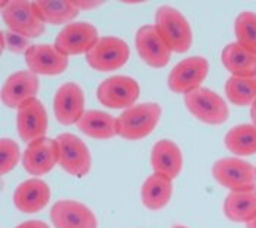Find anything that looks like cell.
Returning <instances> with one entry per match:
<instances>
[{"mask_svg":"<svg viewBox=\"0 0 256 228\" xmlns=\"http://www.w3.org/2000/svg\"><path fill=\"white\" fill-rule=\"evenodd\" d=\"M118 118V136L128 140L144 139L154 132L161 118V106L157 102L135 104L123 110Z\"/></svg>","mask_w":256,"mask_h":228,"instance_id":"obj_1","label":"cell"},{"mask_svg":"<svg viewBox=\"0 0 256 228\" xmlns=\"http://www.w3.org/2000/svg\"><path fill=\"white\" fill-rule=\"evenodd\" d=\"M156 28L173 53H186L192 47V28L184 15L172 6H161L156 12Z\"/></svg>","mask_w":256,"mask_h":228,"instance_id":"obj_2","label":"cell"},{"mask_svg":"<svg viewBox=\"0 0 256 228\" xmlns=\"http://www.w3.org/2000/svg\"><path fill=\"white\" fill-rule=\"evenodd\" d=\"M2 18L9 31L28 40L40 37L46 31V24L41 20L31 2H2Z\"/></svg>","mask_w":256,"mask_h":228,"instance_id":"obj_3","label":"cell"},{"mask_svg":"<svg viewBox=\"0 0 256 228\" xmlns=\"http://www.w3.org/2000/svg\"><path fill=\"white\" fill-rule=\"evenodd\" d=\"M184 106L195 118L205 124L218 126L228 120L227 102L217 92L208 88H198L184 95Z\"/></svg>","mask_w":256,"mask_h":228,"instance_id":"obj_4","label":"cell"},{"mask_svg":"<svg viewBox=\"0 0 256 228\" xmlns=\"http://www.w3.org/2000/svg\"><path fill=\"white\" fill-rule=\"evenodd\" d=\"M212 177L230 192L256 189V167L242 158L227 156L216 161Z\"/></svg>","mask_w":256,"mask_h":228,"instance_id":"obj_5","label":"cell"},{"mask_svg":"<svg viewBox=\"0 0 256 228\" xmlns=\"http://www.w3.org/2000/svg\"><path fill=\"white\" fill-rule=\"evenodd\" d=\"M140 86L130 76L116 75L102 80L97 88V98L107 108L128 110L136 104Z\"/></svg>","mask_w":256,"mask_h":228,"instance_id":"obj_6","label":"cell"},{"mask_svg":"<svg viewBox=\"0 0 256 228\" xmlns=\"http://www.w3.org/2000/svg\"><path fill=\"white\" fill-rule=\"evenodd\" d=\"M86 63L98 72H114L124 66L130 57V50L122 38L100 37L96 46L85 54Z\"/></svg>","mask_w":256,"mask_h":228,"instance_id":"obj_7","label":"cell"},{"mask_svg":"<svg viewBox=\"0 0 256 228\" xmlns=\"http://www.w3.org/2000/svg\"><path fill=\"white\" fill-rule=\"evenodd\" d=\"M56 142L59 146L60 167L74 177H85L92 167L91 152L86 144L74 133H62Z\"/></svg>","mask_w":256,"mask_h":228,"instance_id":"obj_8","label":"cell"},{"mask_svg":"<svg viewBox=\"0 0 256 228\" xmlns=\"http://www.w3.org/2000/svg\"><path fill=\"white\" fill-rule=\"evenodd\" d=\"M210 72V63L205 57L192 56L180 60L172 69L167 84L170 91L186 95L190 91L200 88Z\"/></svg>","mask_w":256,"mask_h":228,"instance_id":"obj_9","label":"cell"},{"mask_svg":"<svg viewBox=\"0 0 256 228\" xmlns=\"http://www.w3.org/2000/svg\"><path fill=\"white\" fill-rule=\"evenodd\" d=\"M98 31L92 24L72 22L60 31L54 41V47L64 56L86 54L98 41Z\"/></svg>","mask_w":256,"mask_h":228,"instance_id":"obj_10","label":"cell"},{"mask_svg":"<svg viewBox=\"0 0 256 228\" xmlns=\"http://www.w3.org/2000/svg\"><path fill=\"white\" fill-rule=\"evenodd\" d=\"M40 80L31 70H20L9 76L2 86V101L6 107L20 110L32 100H37Z\"/></svg>","mask_w":256,"mask_h":228,"instance_id":"obj_11","label":"cell"},{"mask_svg":"<svg viewBox=\"0 0 256 228\" xmlns=\"http://www.w3.org/2000/svg\"><path fill=\"white\" fill-rule=\"evenodd\" d=\"M53 112L63 126L78 123L85 114V95L78 84L66 82L60 85L53 100Z\"/></svg>","mask_w":256,"mask_h":228,"instance_id":"obj_12","label":"cell"},{"mask_svg":"<svg viewBox=\"0 0 256 228\" xmlns=\"http://www.w3.org/2000/svg\"><path fill=\"white\" fill-rule=\"evenodd\" d=\"M56 228H97V216L85 204L74 199H60L50 210Z\"/></svg>","mask_w":256,"mask_h":228,"instance_id":"obj_13","label":"cell"},{"mask_svg":"<svg viewBox=\"0 0 256 228\" xmlns=\"http://www.w3.org/2000/svg\"><path fill=\"white\" fill-rule=\"evenodd\" d=\"M59 164V146L56 139L42 138L28 144L22 154V166L31 176H44Z\"/></svg>","mask_w":256,"mask_h":228,"instance_id":"obj_14","label":"cell"},{"mask_svg":"<svg viewBox=\"0 0 256 228\" xmlns=\"http://www.w3.org/2000/svg\"><path fill=\"white\" fill-rule=\"evenodd\" d=\"M135 46L145 64L156 69L166 68L173 53L158 34L156 25H142L135 36Z\"/></svg>","mask_w":256,"mask_h":228,"instance_id":"obj_15","label":"cell"},{"mask_svg":"<svg viewBox=\"0 0 256 228\" xmlns=\"http://www.w3.org/2000/svg\"><path fill=\"white\" fill-rule=\"evenodd\" d=\"M25 62L28 69L37 76L62 75L69 66V57L62 54L54 46L50 44L31 46L25 53Z\"/></svg>","mask_w":256,"mask_h":228,"instance_id":"obj_16","label":"cell"},{"mask_svg":"<svg viewBox=\"0 0 256 228\" xmlns=\"http://www.w3.org/2000/svg\"><path fill=\"white\" fill-rule=\"evenodd\" d=\"M16 129L20 139L26 144L47 138L48 116L47 110L38 100H32L24 107H20L16 114Z\"/></svg>","mask_w":256,"mask_h":228,"instance_id":"obj_17","label":"cell"},{"mask_svg":"<svg viewBox=\"0 0 256 228\" xmlns=\"http://www.w3.org/2000/svg\"><path fill=\"white\" fill-rule=\"evenodd\" d=\"M50 198L52 192L44 180L28 178L14 192V205L22 214H37L47 206Z\"/></svg>","mask_w":256,"mask_h":228,"instance_id":"obj_18","label":"cell"},{"mask_svg":"<svg viewBox=\"0 0 256 228\" xmlns=\"http://www.w3.org/2000/svg\"><path fill=\"white\" fill-rule=\"evenodd\" d=\"M154 172L174 180L183 168V154L174 140L161 139L154 144L150 155Z\"/></svg>","mask_w":256,"mask_h":228,"instance_id":"obj_19","label":"cell"},{"mask_svg":"<svg viewBox=\"0 0 256 228\" xmlns=\"http://www.w3.org/2000/svg\"><path fill=\"white\" fill-rule=\"evenodd\" d=\"M173 194V180L154 172L144 182L140 188L142 205L150 210H160L166 208Z\"/></svg>","mask_w":256,"mask_h":228,"instance_id":"obj_20","label":"cell"},{"mask_svg":"<svg viewBox=\"0 0 256 228\" xmlns=\"http://www.w3.org/2000/svg\"><path fill=\"white\" fill-rule=\"evenodd\" d=\"M224 215L240 224H249L256 218V189L230 192L222 204Z\"/></svg>","mask_w":256,"mask_h":228,"instance_id":"obj_21","label":"cell"},{"mask_svg":"<svg viewBox=\"0 0 256 228\" xmlns=\"http://www.w3.org/2000/svg\"><path fill=\"white\" fill-rule=\"evenodd\" d=\"M221 62L232 76H256V53L242 47L238 42H230L222 48Z\"/></svg>","mask_w":256,"mask_h":228,"instance_id":"obj_22","label":"cell"},{"mask_svg":"<svg viewBox=\"0 0 256 228\" xmlns=\"http://www.w3.org/2000/svg\"><path fill=\"white\" fill-rule=\"evenodd\" d=\"M76 126L84 134L94 139H112L118 136V118L100 110L85 112Z\"/></svg>","mask_w":256,"mask_h":228,"instance_id":"obj_23","label":"cell"},{"mask_svg":"<svg viewBox=\"0 0 256 228\" xmlns=\"http://www.w3.org/2000/svg\"><path fill=\"white\" fill-rule=\"evenodd\" d=\"M38 16L44 24L69 25L76 18L79 9L72 0H37L32 2Z\"/></svg>","mask_w":256,"mask_h":228,"instance_id":"obj_24","label":"cell"},{"mask_svg":"<svg viewBox=\"0 0 256 228\" xmlns=\"http://www.w3.org/2000/svg\"><path fill=\"white\" fill-rule=\"evenodd\" d=\"M226 148L238 156L256 154V124H238L230 129L224 138Z\"/></svg>","mask_w":256,"mask_h":228,"instance_id":"obj_25","label":"cell"},{"mask_svg":"<svg viewBox=\"0 0 256 228\" xmlns=\"http://www.w3.org/2000/svg\"><path fill=\"white\" fill-rule=\"evenodd\" d=\"M226 95L234 106L252 107L256 102V76H230L226 82Z\"/></svg>","mask_w":256,"mask_h":228,"instance_id":"obj_26","label":"cell"},{"mask_svg":"<svg viewBox=\"0 0 256 228\" xmlns=\"http://www.w3.org/2000/svg\"><path fill=\"white\" fill-rule=\"evenodd\" d=\"M234 34L242 47L256 53V14L246 10L237 15L234 20Z\"/></svg>","mask_w":256,"mask_h":228,"instance_id":"obj_27","label":"cell"},{"mask_svg":"<svg viewBox=\"0 0 256 228\" xmlns=\"http://www.w3.org/2000/svg\"><path fill=\"white\" fill-rule=\"evenodd\" d=\"M20 160V145L9 138L0 139V172L2 176L9 174Z\"/></svg>","mask_w":256,"mask_h":228,"instance_id":"obj_28","label":"cell"},{"mask_svg":"<svg viewBox=\"0 0 256 228\" xmlns=\"http://www.w3.org/2000/svg\"><path fill=\"white\" fill-rule=\"evenodd\" d=\"M0 37H2V53L4 50H10L12 53H16V54H20V53L25 54L26 50L31 47L28 38L22 37L20 34H15L12 31H2Z\"/></svg>","mask_w":256,"mask_h":228,"instance_id":"obj_29","label":"cell"},{"mask_svg":"<svg viewBox=\"0 0 256 228\" xmlns=\"http://www.w3.org/2000/svg\"><path fill=\"white\" fill-rule=\"evenodd\" d=\"M72 2L79 10H90V9H96L104 4V2L101 0H72Z\"/></svg>","mask_w":256,"mask_h":228,"instance_id":"obj_30","label":"cell"},{"mask_svg":"<svg viewBox=\"0 0 256 228\" xmlns=\"http://www.w3.org/2000/svg\"><path fill=\"white\" fill-rule=\"evenodd\" d=\"M15 228H50L46 222L38 221V220H32V221H25L20 226H16Z\"/></svg>","mask_w":256,"mask_h":228,"instance_id":"obj_31","label":"cell"},{"mask_svg":"<svg viewBox=\"0 0 256 228\" xmlns=\"http://www.w3.org/2000/svg\"><path fill=\"white\" fill-rule=\"evenodd\" d=\"M250 117H252V122L254 124H256V102L250 107Z\"/></svg>","mask_w":256,"mask_h":228,"instance_id":"obj_32","label":"cell"},{"mask_svg":"<svg viewBox=\"0 0 256 228\" xmlns=\"http://www.w3.org/2000/svg\"><path fill=\"white\" fill-rule=\"evenodd\" d=\"M246 228H256V218L255 220H252L249 224H246Z\"/></svg>","mask_w":256,"mask_h":228,"instance_id":"obj_33","label":"cell"},{"mask_svg":"<svg viewBox=\"0 0 256 228\" xmlns=\"http://www.w3.org/2000/svg\"><path fill=\"white\" fill-rule=\"evenodd\" d=\"M173 228H188V227H184V226H180V224H178V226H174Z\"/></svg>","mask_w":256,"mask_h":228,"instance_id":"obj_34","label":"cell"}]
</instances>
